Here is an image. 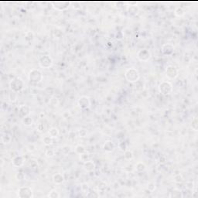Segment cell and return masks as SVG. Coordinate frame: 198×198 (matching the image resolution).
I'll use <instances>...</instances> for the list:
<instances>
[{"label":"cell","instance_id":"cell-3","mask_svg":"<svg viewBox=\"0 0 198 198\" xmlns=\"http://www.w3.org/2000/svg\"><path fill=\"white\" fill-rule=\"evenodd\" d=\"M18 195L20 198H31L33 197L32 190L28 187H22L19 189Z\"/></svg>","mask_w":198,"mask_h":198},{"label":"cell","instance_id":"cell-7","mask_svg":"<svg viewBox=\"0 0 198 198\" xmlns=\"http://www.w3.org/2000/svg\"><path fill=\"white\" fill-rule=\"evenodd\" d=\"M166 75L169 78L173 79L175 77H176L177 76V70L174 67L169 66L167 67L166 69Z\"/></svg>","mask_w":198,"mask_h":198},{"label":"cell","instance_id":"cell-9","mask_svg":"<svg viewBox=\"0 0 198 198\" xmlns=\"http://www.w3.org/2000/svg\"><path fill=\"white\" fill-rule=\"evenodd\" d=\"M78 103H79V105L81 108H87V107H88L90 105L89 99H88V98H87V97H81L80 98V100H79Z\"/></svg>","mask_w":198,"mask_h":198},{"label":"cell","instance_id":"cell-6","mask_svg":"<svg viewBox=\"0 0 198 198\" xmlns=\"http://www.w3.org/2000/svg\"><path fill=\"white\" fill-rule=\"evenodd\" d=\"M53 63V61H52V59L48 56H43L40 58V64L41 67H50Z\"/></svg>","mask_w":198,"mask_h":198},{"label":"cell","instance_id":"cell-12","mask_svg":"<svg viewBox=\"0 0 198 198\" xmlns=\"http://www.w3.org/2000/svg\"><path fill=\"white\" fill-rule=\"evenodd\" d=\"M113 148H114V144L110 141L106 142L105 144L104 145V149L107 152H111L113 150Z\"/></svg>","mask_w":198,"mask_h":198},{"label":"cell","instance_id":"cell-1","mask_svg":"<svg viewBox=\"0 0 198 198\" xmlns=\"http://www.w3.org/2000/svg\"><path fill=\"white\" fill-rule=\"evenodd\" d=\"M125 77L129 82H136L139 78V72L136 69H129L125 73Z\"/></svg>","mask_w":198,"mask_h":198},{"label":"cell","instance_id":"cell-21","mask_svg":"<svg viewBox=\"0 0 198 198\" xmlns=\"http://www.w3.org/2000/svg\"><path fill=\"white\" fill-rule=\"evenodd\" d=\"M29 114V108L26 105H24V111H20V115L23 116H26V115Z\"/></svg>","mask_w":198,"mask_h":198},{"label":"cell","instance_id":"cell-13","mask_svg":"<svg viewBox=\"0 0 198 198\" xmlns=\"http://www.w3.org/2000/svg\"><path fill=\"white\" fill-rule=\"evenodd\" d=\"M84 168L86 170L88 171H91L95 169V164L92 162H90V161H88L85 162L84 164Z\"/></svg>","mask_w":198,"mask_h":198},{"label":"cell","instance_id":"cell-20","mask_svg":"<svg viewBox=\"0 0 198 198\" xmlns=\"http://www.w3.org/2000/svg\"><path fill=\"white\" fill-rule=\"evenodd\" d=\"M44 143L46 145H50V144H51V143H52V138H51V136H50V137H49V136L45 137V138L44 139Z\"/></svg>","mask_w":198,"mask_h":198},{"label":"cell","instance_id":"cell-2","mask_svg":"<svg viewBox=\"0 0 198 198\" xmlns=\"http://www.w3.org/2000/svg\"><path fill=\"white\" fill-rule=\"evenodd\" d=\"M29 79L32 82L35 83H39L42 81L43 79V75L42 73L38 70H33L30 72L29 74Z\"/></svg>","mask_w":198,"mask_h":198},{"label":"cell","instance_id":"cell-8","mask_svg":"<svg viewBox=\"0 0 198 198\" xmlns=\"http://www.w3.org/2000/svg\"><path fill=\"white\" fill-rule=\"evenodd\" d=\"M138 56L141 60H147L150 57V53L147 50H142L139 52Z\"/></svg>","mask_w":198,"mask_h":198},{"label":"cell","instance_id":"cell-5","mask_svg":"<svg viewBox=\"0 0 198 198\" xmlns=\"http://www.w3.org/2000/svg\"><path fill=\"white\" fill-rule=\"evenodd\" d=\"M10 86H11V88L14 91H19L23 88V82L20 79L17 78V79H15L14 81H12L11 82Z\"/></svg>","mask_w":198,"mask_h":198},{"label":"cell","instance_id":"cell-15","mask_svg":"<svg viewBox=\"0 0 198 198\" xmlns=\"http://www.w3.org/2000/svg\"><path fill=\"white\" fill-rule=\"evenodd\" d=\"M48 197L50 198H58V197H60V194H58V192H57V191H56V190H51V191L50 192Z\"/></svg>","mask_w":198,"mask_h":198},{"label":"cell","instance_id":"cell-19","mask_svg":"<svg viewBox=\"0 0 198 198\" xmlns=\"http://www.w3.org/2000/svg\"><path fill=\"white\" fill-rule=\"evenodd\" d=\"M171 197H183V195H181L180 192H176V191H173L171 192L170 196Z\"/></svg>","mask_w":198,"mask_h":198},{"label":"cell","instance_id":"cell-17","mask_svg":"<svg viewBox=\"0 0 198 198\" xmlns=\"http://www.w3.org/2000/svg\"><path fill=\"white\" fill-rule=\"evenodd\" d=\"M87 197H98L99 194L95 192V191H92V192H88L87 194Z\"/></svg>","mask_w":198,"mask_h":198},{"label":"cell","instance_id":"cell-11","mask_svg":"<svg viewBox=\"0 0 198 198\" xmlns=\"http://www.w3.org/2000/svg\"><path fill=\"white\" fill-rule=\"evenodd\" d=\"M53 181L55 183L60 184L61 183H63V177L61 174H56L53 176Z\"/></svg>","mask_w":198,"mask_h":198},{"label":"cell","instance_id":"cell-22","mask_svg":"<svg viewBox=\"0 0 198 198\" xmlns=\"http://www.w3.org/2000/svg\"><path fill=\"white\" fill-rule=\"evenodd\" d=\"M98 189L100 190H104L106 189V183H100V184H98Z\"/></svg>","mask_w":198,"mask_h":198},{"label":"cell","instance_id":"cell-18","mask_svg":"<svg viewBox=\"0 0 198 198\" xmlns=\"http://www.w3.org/2000/svg\"><path fill=\"white\" fill-rule=\"evenodd\" d=\"M23 123L26 125H31L33 123V120L30 118H25L23 119Z\"/></svg>","mask_w":198,"mask_h":198},{"label":"cell","instance_id":"cell-14","mask_svg":"<svg viewBox=\"0 0 198 198\" xmlns=\"http://www.w3.org/2000/svg\"><path fill=\"white\" fill-rule=\"evenodd\" d=\"M23 159L20 156H17L13 159V165L16 166H20L23 164Z\"/></svg>","mask_w":198,"mask_h":198},{"label":"cell","instance_id":"cell-16","mask_svg":"<svg viewBox=\"0 0 198 198\" xmlns=\"http://www.w3.org/2000/svg\"><path fill=\"white\" fill-rule=\"evenodd\" d=\"M49 133L51 137H56L58 135V130L56 128H52L49 131Z\"/></svg>","mask_w":198,"mask_h":198},{"label":"cell","instance_id":"cell-10","mask_svg":"<svg viewBox=\"0 0 198 198\" xmlns=\"http://www.w3.org/2000/svg\"><path fill=\"white\" fill-rule=\"evenodd\" d=\"M162 52L166 55H170L173 52V47L170 44H166L162 47Z\"/></svg>","mask_w":198,"mask_h":198},{"label":"cell","instance_id":"cell-4","mask_svg":"<svg viewBox=\"0 0 198 198\" xmlns=\"http://www.w3.org/2000/svg\"><path fill=\"white\" fill-rule=\"evenodd\" d=\"M172 91V85L169 82H162L159 85V91L163 95H168Z\"/></svg>","mask_w":198,"mask_h":198}]
</instances>
